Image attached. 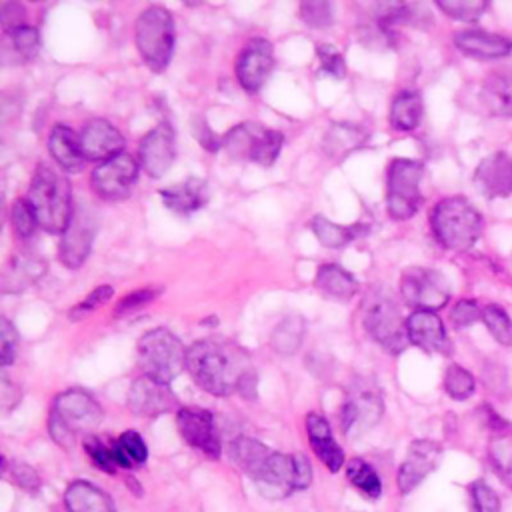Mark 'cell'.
<instances>
[{
  "label": "cell",
  "instance_id": "1",
  "mask_svg": "<svg viewBox=\"0 0 512 512\" xmlns=\"http://www.w3.org/2000/svg\"><path fill=\"white\" fill-rule=\"evenodd\" d=\"M186 368L192 380L214 396L240 392L246 400L256 396V374L244 348L230 340H198L186 350Z\"/></svg>",
  "mask_w": 512,
  "mask_h": 512
},
{
  "label": "cell",
  "instance_id": "2",
  "mask_svg": "<svg viewBox=\"0 0 512 512\" xmlns=\"http://www.w3.org/2000/svg\"><path fill=\"white\" fill-rule=\"evenodd\" d=\"M30 202L38 224L50 234H62L74 214L70 182L48 164H38L28 188Z\"/></svg>",
  "mask_w": 512,
  "mask_h": 512
},
{
  "label": "cell",
  "instance_id": "3",
  "mask_svg": "<svg viewBox=\"0 0 512 512\" xmlns=\"http://www.w3.org/2000/svg\"><path fill=\"white\" fill-rule=\"evenodd\" d=\"M102 416L104 412L92 394L82 388H70L54 398L48 432L56 444L70 448L78 438L92 436L102 422Z\"/></svg>",
  "mask_w": 512,
  "mask_h": 512
},
{
  "label": "cell",
  "instance_id": "4",
  "mask_svg": "<svg viewBox=\"0 0 512 512\" xmlns=\"http://www.w3.org/2000/svg\"><path fill=\"white\" fill-rule=\"evenodd\" d=\"M430 226L444 248L464 252L480 238L482 216L468 198L448 196L432 208Z\"/></svg>",
  "mask_w": 512,
  "mask_h": 512
},
{
  "label": "cell",
  "instance_id": "5",
  "mask_svg": "<svg viewBox=\"0 0 512 512\" xmlns=\"http://www.w3.org/2000/svg\"><path fill=\"white\" fill-rule=\"evenodd\" d=\"M362 324L368 336L390 354H400L408 346V332L394 296L382 288H372L362 304Z\"/></svg>",
  "mask_w": 512,
  "mask_h": 512
},
{
  "label": "cell",
  "instance_id": "6",
  "mask_svg": "<svg viewBox=\"0 0 512 512\" xmlns=\"http://www.w3.org/2000/svg\"><path fill=\"white\" fill-rule=\"evenodd\" d=\"M136 48L154 72L166 70L174 52V20L162 6H148L140 12L136 26Z\"/></svg>",
  "mask_w": 512,
  "mask_h": 512
},
{
  "label": "cell",
  "instance_id": "7",
  "mask_svg": "<svg viewBox=\"0 0 512 512\" xmlns=\"http://www.w3.org/2000/svg\"><path fill=\"white\" fill-rule=\"evenodd\" d=\"M138 366L144 376L170 384L186 366V350L168 328H152L138 340Z\"/></svg>",
  "mask_w": 512,
  "mask_h": 512
},
{
  "label": "cell",
  "instance_id": "8",
  "mask_svg": "<svg viewBox=\"0 0 512 512\" xmlns=\"http://www.w3.org/2000/svg\"><path fill=\"white\" fill-rule=\"evenodd\" d=\"M254 482L268 498H286L294 490H304L312 482V466L304 454L270 452Z\"/></svg>",
  "mask_w": 512,
  "mask_h": 512
},
{
  "label": "cell",
  "instance_id": "9",
  "mask_svg": "<svg viewBox=\"0 0 512 512\" xmlns=\"http://www.w3.org/2000/svg\"><path fill=\"white\" fill-rule=\"evenodd\" d=\"M424 176V164L410 158H394L386 176V208L394 220L412 218L420 204V182Z\"/></svg>",
  "mask_w": 512,
  "mask_h": 512
},
{
  "label": "cell",
  "instance_id": "10",
  "mask_svg": "<svg viewBox=\"0 0 512 512\" xmlns=\"http://www.w3.org/2000/svg\"><path fill=\"white\" fill-rule=\"evenodd\" d=\"M282 144V132L256 122L236 124L222 140V146L230 158L250 160L260 166H272L280 154Z\"/></svg>",
  "mask_w": 512,
  "mask_h": 512
},
{
  "label": "cell",
  "instance_id": "11",
  "mask_svg": "<svg viewBox=\"0 0 512 512\" xmlns=\"http://www.w3.org/2000/svg\"><path fill=\"white\" fill-rule=\"evenodd\" d=\"M400 294L414 312H436L448 304L450 284L438 270L408 268L400 278Z\"/></svg>",
  "mask_w": 512,
  "mask_h": 512
},
{
  "label": "cell",
  "instance_id": "12",
  "mask_svg": "<svg viewBox=\"0 0 512 512\" xmlns=\"http://www.w3.org/2000/svg\"><path fill=\"white\" fill-rule=\"evenodd\" d=\"M384 412L380 390L366 378H356L346 394L340 410V422L346 436L374 426Z\"/></svg>",
  "mask_w": 512,
  "mask_h": 512
},
{
  "label": "cell",
  "instance_id": "13",
  "mask_svg": "<svg viewBox=\"0 0 512 512\" xmlns=\"http://www.w3.org/2000/svg\"><path fill=\"white\" fill-rule=\"evenodd\" d=\"M138 178V162L122 152L102 164H98L92 172V188L94 192L108 200L118 202L130 196V190Z\"/></svg>",
  "mask_w": 512,
  "mask_h": 512
},
{
  "label": "cell",
  "instance_id": "14",
  "mask_svg": "<svg viewBox=\"0 0 512 512\" xmlns=\"http://www.w3.org/2000/svg\"><path fill=\"white\" fill-rule=\"evenodd\" d=\"M96 232V222L88 208H74L68 228L62 232L58 246L60 262L66 268H80L92 250V240Z\"/></svg>",
  "mask_w": 512,
  "mask_h": 512
},
{
  "label": "cell",
  "instance_id": "15",
  "mask_svg": "<svg viewBox=\"0 0 512 512\" xmlns=\"http://www.w3.org/2000/svg\"><path fill=\"white\" fill-rule=\"evenodd\" d=\"M176 424L188 446L196 448L208 458H218L222 452L214 416L202 408H180Z\"/></svg>",
  "mask_w": 512,
  "mask_h": 512
},
{
  "label": "cell",
  "instance_id": "16",
  "mask_svg": "<svg viewBox=\"0 0 512 512\" xmlns=\"http://www.w3.org/2000/svg\"><path fill=\"white\" fill-rule=\"evenodd\" d=\"M274 50L264 38L250 40L236 58V78L248 92H258L274 70Z\"/></svg>",
  "mask_w": 512,
  "mask_h": 512
},
{
  "label": "cell",
  "instance_id": "17",
  "mask_svg": "<svg viewBox=\"0 0 512 512\" xmlns=\"http://www.w3.org/2000/svg\"><path fill=\"white\" fill-rule=\"evenodd\" d=\"M174 158H176L174 130L170 128L168 122H160L140 140V148H138L140 166L150 178H160L170 170Z\"/></svg>",
  "mask_w": 512,
  "mask_h": 512
},
{
  "label": "cell",
  "instance_id": "18",
  "mask_svg": "<svg viewBox=\"0 0 512 512\" xmlns=\"http://www.w3.org/2000/svg\"><path fill=\"white\" fill-rule=\"evenodd\" d=\"M128 408L142 418H156L176 408V396L168 384L150 376L134 380L128 392Z\"/></svg>",
  "mask_w": 512,
  "mask_h": 512
},
{
  "label": "cell",
  "instance_id": "19",
  "mask_svg": "<svg viewBox=\"0 0 512 512\" xmlns=\"http://www.w3.org/2000/svg\"><path fill=\"white\" fill-rule=\"evenodd\" d=\"M442 456V448L434 440H414L408 446V454L398 468V488L402 494L412 492L430 472L436 470Z\"/></svg>",
  "mask_w": 512,
  "mask_h": 512
},
{
  "label": "cell",
  "instance_id": "20",
  "mask_svg": "<svg viewBox=\"0 0 512 512\" xmlns=\"http://www.w3.org/2000/svg\"><path fill=\"white\" fill-rule=\"evenodd\" d=\"M80 148H82V154L86 160L106 162V160L122 154L124 136L108 120L94 118L80 132Z\"/></svg>",
  "mask_w": 512,
  "mask_h": 512
},
{
  "label": "cell",
  "instance_id": "21",
  "mask_svg": "<svg viewBox=\"0 0 512 512\" xmlns=\"http://www.w3.org/2000/svg\"><path fill=\"white\" fill-rule=\"evenodd\" d=\"M474 184L486 198H508L512 194V156L494 152L482 158L474 170Z\"/></svg>",
  "mask_w": 512,
  "mask_h": 512
},
{
  "label": "cell",
  "instance_id": "22",
  "mask_svg": "<svg viewBox=\"0 0 512 512\" xmlns=\"http://www.w3.org/2000/svg\"><path fill=\"white\" fill-rule=\"evenodd\" d=\"M408 340L428 354H450L452 342L436 312H412L406 320Z\"/></svg>",
  "mask_w": 512,
  "mask_h": 512
},
{
  "label": "cell",
  "instance_id": "23",
  "mask_svg": "<svg viewBox=\"0 0 512 512\" xmlns=\"http://www.w3.org/2000/svg\"><path fill=\"white\" fill-rule=\"evenodd\" d=\"M454 44L466 56L480 58V60H496L512 52V40L508 36L478 30V28L456 32Z\"/></svg>",
  "mask_w": 512,
  "mask_h": 512
},
{
  "label": "cell",
  "instance_id": "24",
  "mask_svg": "<svg viewBox=\"0 0 512 512\" xmlns=\"http://www.w3.org/2000/svg\"><path fill=\"white\" fill-rule=\"evenodd\" d=\"M306 432L314 454L330 472H338L344 464V452L340 444L334 440L328 420L316 412H310L306 416Z\"/></svg>",
  "mask_w": 512,
  "mask_h": 512
},
{
  "label": "cell",
  "instance_id": "25",
  "mask_svg": "<svg viewBox=\"0 0 512 512\" xmlns=\"http://www.w3.org/2000/svg\"><path fill=\"white\" fill-rule=\"evenodd\" d=\"M160 198L168 210L176 214H192V212H198L208 202L210 194H208V184L202 178L190 176L180 184L162 188Z\"/></svg>",
  "mask_w": 512,
  "mask_h": 512
},
{
  "label": "cell",
  "instance_id": "26",
  "mask_svg": "<svg viewBox=\"0 0 512 512\" xmlns=\"http://www.w3.org/2000/svg\"><path fill=\"white\" fill-rule=\"evenodd\" d=\"M370 134L350 122H332L322 138V150L332 160H344L352 152L366 146Z\"/></svg>",
  "mask_w": 512,
  "mask_h": 512
},
{
  "label": "cell",
  "instance_id": "27",
  "mask_svg": "<svg viewBox=\"0 0 512 512\" xmlns=\"http://www.w3.org/2000/svg\"><path fill=\"white\" fill-rule=\"evenodd\" d=\"M480 100L492 116H512V68L490 72L482 84Z\"/></svg>",
  "mask_w": 512,
  "mask_h": 512
},
{
  "label": "cell",
  "instance_id": "28",
  "mask_svg": "<svg viewBox=\"0 0 512 512\" xmlns=\"http://www.w3.org/2000/svg\"><path fill=\"white\" fill-rule=\"evenodd\" d=\"M48 150L56 164L66 172H78L84 166V154L80 148V136L70 126L56 124L48 136Z\"/></svg>",
  "mask_w": 512,
  "mask_h": 512
},
{
  "label": "cell",
  "instance_id": "29",
  "mask_svg": "<svg viewBox=\"0 0 512 512\" xmlns=\"http://www.w3.org/2000/svg\"><path fill=\"white\" fill-rule=\"evenodd\" d=\"M46 270V262L36 254H14L2 272V292H20L34 284Z\"/></svg>",
  "mask_w": 512,
  "mask_h": 512
},
{
  "label": "cell",
  "instance_id": "30",
  "mask_svg": "<svg viewBox=\"0 0 512 512\" xmlns=\"http://www.w3.org/2000/svg\"><path fill=\"white\" fill-rule=\"evenodd\" d=\"M68 512H116L110 496L86 480H74L64 492Z\"/></svg>",
  "mask_w": 512,
  "mask_h": 512
},
{
  "label": "cell",
  "instance_id": "31",
  "mask_svg": "<svg viewBox=\"0 0 512 512\" xmlns=\"http://www.w3.org/2000/svg\"><path fill=\"white\" fill-rule=\"evenodd\" d=\"M316 288L326 298L348 302L358 292V280L338 264H322L316 272Z\"/></svg>",
  "mask_w": 512,
  "mask_h": 512
},
{
  "label": "cell",
  "instance_id": "32",
  "mask_svg": "<svg viewBox=\"0 0 512 512\" xmlns=\"http://www.w3.org/2000/svg\"><path fill=\"white\" fill-rule=\"evenodd\" d=\"M228 452H230V458L234 460V464L254 480L272 450L256 438L238 436L230 442Z\"/></svg>",
  "mask_w": 512,
  "mask_h": 512
},
{
  "label": "cell",
  "instance_id": "33",
  "mask_svg": "<svg viewBox=\"0 0 512 512\" xmlns=\"http://www.w3.org/2000/svg\"><path fill=\"white\" fill-rule=\"evenodd\" d=\"M424 114L422 96L416 90H402L394 96L390 106V124L394 130L410 132L416 130Z\"/></svg>",
  "mask_w": 512,
  "mask_h": 512
},
{
  "label": "cell",
  "instance_id": "34",
  "mask_svg": "<svg viewBox=\"0 0 512 512\" xmlns=\"http://www.w3.org/2000/svg\"><path fill=\"white\" fill-rule=\"evenodd\" d=\"M310 226H312L316 240L326 248H342V246L350 244L362 232L360 226H340V224L330 222L324 216H314Z\"/></svg>",
  "mask_w": 512,
  "mask_h": 512
},
{
  "label": "cell",
  "instance_id": "35",
  "mask_svg": "<svg viewBox=\"0 0 512 512\" xmlns=\"http://www.w3.org/2000/svg\"><path fill=\"white\" fill-rule=\"evenodd\" d=\"M112 448H114L116 462L122 468H136L148 460L146 442L136 430L122 432V436L116 442H112Z\"/></svg>",
  "mask_w": 512,
  "mask_h": 512
},
{
  "label": "cell",
  "instance_id": "36",
  "mask_svg": "<svg viewBox=\"0 0 512 512\" xmlns=\"http://www.w3.org/2000/svg\"><path fill=\"white\" fill-rule=\"evenodd\" d=\"M306 324L300 316H286L274 330L270 344L278 354H294L304 338Z\"/></svg>",
  "mask_w": 512,
  "mask_h": 512
},
{
  "label": "cell",
  "instance_id": "37",
  "mask_svg": "<svg viewBox=\"0 0 512 512\" xmlns=\"http://www.w3.org/2000/svg\"><path fill=\"white\" fill-rule=\"evenodd\" d=\"M346 476L350 484L356 486L358 492H362L366 498L376 500L382 494V482L376 470L362 458H352L346 464Z\"/></svg>",
  "mask_w": 512,
  "mask_h": 512
},
{
  "label": "cell",
  "instance_id": "38",
  "mask_svg": "<svg viewBox=\"0 0 512 512\" xmlns=\"http://www.w3.org/2000/svg\"><path fill=\"white\" fill-rule=\"evenodd\" d=\"M444 390L454 400H466L474 394L476 380L466 368L458 364H450L444 372Z\"/></svg>",
  "mask_w": 512,
  "mask_h": 512
},
{
  "label": "cell",
  "instance_id": "39",
  "mask_svg": "<svg viewBox=\"0 0 512 512\" xmlns=\"http://www.w3.org/2000/svg\"><path fill=\"white\" fill-rule=\"evenodd\" d=\"M482 320L492 338L504 346H512V318L498 304H488L482 310Z\"/></svg>",
  "mask_w": 512,
  "mask_h": 512
},
{
  "label": "cell",
  "instance_id": "40",
  "mask_svg": "<svg viewBox=\"0 0 512 512\" xmlns=\"http://www.w3.org/2000/svg\"><path fill=\"white\" fill-rule=\"evenodd\" d=\"M436 6L460 22H476L488 10V2L484 0H440Z\"/></svg>",
  "mask_w": 512,
  "mask_h": 512
},
{
  "label": "cell",
  "instance_id": "41",
  "mask_svg": "<svg viewBox=\"0 0 512 512\" xmlns=\"http://www.w3.org/2000/svg\"><path fill=\"white\" fill-rule=\"evenodd\" d=\"M10 38V48L20 60H32L40 48V36L34 26H20L6 34Z\"/></svg>",
  "mask_w": 512,
  "mask_h": 512
},
{
  "label": "cell",
  "instance_id": "42",
  "mask_svg": "<svg viewBox=\"0 0 512 512\" xmlns=\"http://www.w3.org/2000/svg\"><path fill=\"white\" fill-rule=\"evenodd\" d=\"M10 222H12L14 232L20 238H30L36 232V226H40L38 218H36V214H34V210H32V206L26 198H20L12 204Z\"/></svg>",
  "mask_w": 512,
  "mask_h": 512
},
{
  "label": "cell",
  "instance_id": "43",
  "mask_svg": "<svg viewBox=\"0 0 512 512\" xmlns=\"http://www.w3.org/2000/svg\"><path fill=\"white\" fill-rule=\"evenodd\" d=\"M468 492L472 512H500V498L484 480H474L468 486Z\"/></svg>",
  "mask_w": 512,
  "mask_h": 512
},
{
  "label": "cell",
  "instance_id": "44",
  "mask_svg": "<svg viewBox=\"0 0 512 512\" xmlns=\"http://www.w3.org/2000/svg\"><path fill=\"white\" fill-rule=\"evenodd\" d=\"M300 18L314 28H326L332 24V4L326 0H308L300 4Z\"/></svg>",
  "mask_w": 512,
  "mask_h": 512
},
{
  "label": "cell",
  "instance_id": "45",
  "mask_svg": "<svg viewBox=\"0 0 512 512\" xmlns=\"http://www.w3.org/2000/svg\"><path fill=\"white\" fill-rule=\"evenodd\" d=\"M84 448H86V454L90 456V460L94 462V466H98L100 470L110 472V474L116 472L118 462H116L112 444L106 446V444H102V440H98L94 436H88V438H84Z\"/></svg>",
  "mask_w": 512,
  "mask_h": 512
},
{
  "label": "cell",
  "instance_id": "46",
  "mask_svg": "<svg viewBox=\"0 0 512 512\" xmlns=\"http://www.w3.org/2000/svg\"><path fill=\"white\" fill-rule=\"evenodd\" d=\"M18 348V332L10 324L8 318H0V362L2 366H10L16 358Z\"/></svg>",
  "mask_w": 512,
  "mask_h": 512
},
{
  "label": "cell",
  "instance_id": "47",
  "mask_svg": "<svg viewBox=\"0 0 512 512\" xmlns=\"http://www.w3.org/2000/svg\"><path fill=\"white\" fill-rule=\"evenodd\" d=\"M316 54H318V60H320L324 72L332 74L334 78H344L346 64H344L342 54L336 50V46H332V44H318L316 46Z\"/></svg>",
  "mask_w": 512,
  "mask_h": 512
},
{
  "label": "cell",
  "instance_id": "48",
  "mask_svg": "<svg viewBox=\"0 0 512 512\" xmlns=\"http://www.w3.org/2000/svg\"><path fill=\"white\" fill-rule=\"evenodd\" d=\"M114 288L108 284H102L98 288H94L82 302H78L72 310H70V320H80L84 314H88L90 310L98 308L100 304H104L108 298H112Z\"/></svg>",
  "mask_w": 512,
  "mask_h": 512
},
{
  "label": "cell",
  "instance_id": "49",
  "mask_svg": "<svg viewBox=\"0 0 512 512\" xmlns=\"http://www.w3.org/2000/svg\"><path fill=\"white\" fill-rule=\"evenodd\" d=\"M450 318L456 328H468L482 318V310L474 300H458L450 310Z\"/></svg>",
  "mask_w": 512,
  "mask_h": 512
},
{
  "label": "cell",
  "instance_id": "50",
  "mask_svg": "<svg viewBox=\"0 0 512 512\" xmlns=\"http://www.w3.org/2000/svg\"><path fill=\"white\" fill-rule=\"evenodd\" d=\"M160 292H162V288H138V290H134L132 294L124 296V298L118 302L116 314L120 316V314H126V312H130V310L142 308V306L150 304Z\"/></svg>",
  "mask_w": 512,
  "mask_h": 512
},
{
  "label": "cell",
  "instance_id": "51",
  "mask_svg": "<svg viewBox=\"0 0 512 512\" xmlns=\"http://www.w3.org/2000/svg\"><path fill=\"white\" fill-rule=\"evenodd\" d=\"M0 22H2V28H4V34L20 28V26H26V10L22 4L18 2H4L2 8H0Z\"/></svg>",
  "mask_w": 512,
  "mask_h": 512
},
{
  "label": "cell",
  "instance_id": "52",
  "mask_svg": "<svg viewBox=\"0 0 512 512\" xmlns=\"http://www.w3.org/2000/svg\"><path fill=\"white\" fill-rule=\"evenodd\" d=\"M10 472H12L14 482H16L20 488H24V490H28V492H36V490L40 488V476H38V472H36L32 466H28V464H24V462H14L12 468H10Z\"/></svg>",
  "mask_w": 512,
  "mask_h": 512
},
{
  "label": "cell",
  "instance_id": "53",
  "mask_svg": "<svg viewBox=\"0 0 512 512\" xmlns=\"http://www.w3.org/2000/svg\"><path fill=\"white\" fill-rule=\"evenodd\" d=\"M194 134H196V138H198V142L206 148V150H218L220 148V138L204 124V122H200V126L198 128H194Z\"/></svg>",
  "mask_w": 512,
  "mask_h": 512
},
{
  "label": "cell",
  "instance_id": "54",
  "mask_svg": "<svg viewBox=\"0 0 512 512\" xmlns=\"http://www.w3.org/2000/svg\"><path fill=\"white\" fill-rule=\"evenodd\" d=\"M502 476H504V480L508 482V486L512 488V464H510L506 470H502Z\"/></svg>",
  "mask_w": 512,
  "mask_h": 512
}]
</instances>
